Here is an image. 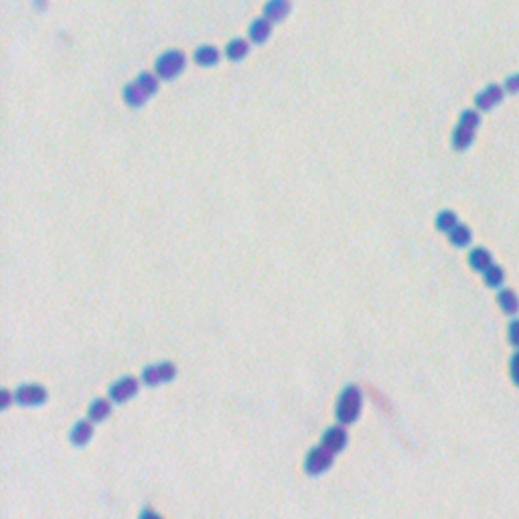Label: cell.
Wrapping results in <instances>:
<instances>
[{"label": "cell", "instance_id": "cell-1", "mask_svg": "<svg viewBox=\"0 0 519 519\" xmlns=\"http://www.w3.org/2000/svg\"><path fill=\"white\" fill-rule=\"evenodd\" d=\"M479 126H481L479 110H464V112H460L458 124L455 126V132H453V147H455V151H466L473 144Z\"/></svg>", "mask_w": 519, "mask_h": 519}, {"label": "cell", "instance_id": "cell-2", "mask_svg": "<svg viewBox=\"0 0 519 519\" xmlns=\"http://www.w3.org/2000/svg\"><path fill=\"white\" fill-rule=\"evenodd\" d=\"M185 65H187V57H185L183 51L171 49V51H164L162 55L156 57L154 73H156L162 82H171V79H175L177 75L183 73Z\"/></svg>", "mask_w": 519, "mask_h": 519}, {"label": "cell", "instance_id": "cell-3", "mask_svg": "<svg viewBox=\"0 0 519 519\" xmlns=\"http://www.w3.org/2000/svg\"><path fill=\"white\" fill-rule=\"evenodd\" d=\"M359 410H361V392H359L357 386H349V388L343 392L341 399H339L337 418H339V422H343V424H351V422L357 418Z\"/></svg>", "mask_w": 519, "mask_h": 519}, {"label": "cell", "instance_id": "cell-4", "mask_svg": "<svg viewBox=\"0 0 519 519\" xmlns=\"http://www.w3.org/2000/svg\"><path fill=\"white\" fill-rule=\"evenodd\" d=\"M333 458H335V451L329 449L327 444H321L317 449H312L306 457V473L308 475H321L323 471H327L331 464H333Z\"/></svg>", "mask_w": 519, "mask_h": 519}, {"label": "cell", "instance_id": "cell-5", "mask_svg": "<svg viewBox=\"0 0 519 519\" xmlns=\"http://www.w3.org/2000/svg\"><path fill=\"white\" fill-rule=\"evenodd\" d=\"M505 88L499 84H489L487 88H483L481 92L475 95V108L479 112H489L495 106H499L505 97Z\"/></svg>", "mask_w": 519, "mask_h": 519}, {"label": "cell", "instance_id": "cell-6", "mask_svg": "<svg viewBox=\"0 0 519 519\" xmlns=\"http://www.w3.org/2000/svg\"><path fill=\"white\" fill-rule=\"evenodd\" d=\"M272 21H268L264 15L262 17H256L252 23H249V27H247V39H249V43H254V45H264L268 39H270V35H272Z\"/></svg>", "mask_w": 519, "mask_h": 519}, {"label": "cell", "instance_id": "cell-7", "mask_svg": "<svg viewBox=\"0 0 519 519\" xmlns=\"http://www.w3.org/2000/svg\"><path fill=\"white\" fill-rule=\"evenodd\" d=\"M175 373H177V369L173 364H158V366L147 367L142 373V379L149 386H158V384L171 381L175 377Z\"/></svg>", "mask_w": 519, "mask_h": 519}, {"label": "cell", "instance_id": "cell-8", "mask_svg": "<svg viewBox=\"0 0 519 519\" xmlns=\"http://www.w3.org/2000/svg\"><path fill=\"white\" fill-rule=\"evenodd\" d=\"M47 399V392L43 386H37V384H27V386H21L15 394V402L23 404V406H39Z\"/></svg>", "mask_w": 519, "mask_h": 519}, {"label": "cell", "instance_id": "cell-9", "mask_svg": "<svg viewBox=\"0 0 519 519\" xmlns=\"http://www.w3.org/2000/svg\"><path fill=\"white\" fill-rule=\"evenodd\" d=\"M290 10H292V2L290 0H268L264 4V12L262 15L268 21H272L274 25H278V23L286 21V17L290 15Z\"/></svg>", "mask_w": 519, "mask_h": 519}, {"label": "cell", "instance_id": "cell-10", "mask_svg": "<svg viewBox=\"0 0 519 519\" xmlns=\"http://www.w3.org/2000/svg\"><path fill=\"white\" fill-rule=\"evenodd\" d=\"M138 392V381L134 377H124L120 381H116L110 390V397L116 402V404H122L126 399H130L132 396H136Z\"/></svg>", "mask_w": 519, "mask_h": 519}, {"label": "cell", "instance_id": "cell-11", "mask_svg": "<svg viewBox=\"0 0 519 519\" xmlns=\"http://www.w3.org/2000/svg\"><path fill=\"white\" fill-rule=\"evenodd\" d=\"M497 305H499V308H501L505 314L516 317L519 312V296L516 294V290H511V288H501V290L497 292Z\"/></svg>", "mask_w": 519, "mask_h": 519}, {"label": "cell", "instance_id": "cell-12", "mask_svg": "<svg viewBox=\"0 0 519 519\" xmlns=\"http://www.w3.org/2000/svg\"><path fill=\"white\" fill-rule=\"evenodd\" d=\"M193 59L199 67H214L221 59V53H219V49H215L214 45H201L195 49Z\"/></svg>", "mask_w": 519, "mask_h": 519}, {"label": "cell", "instance_id": "cell-13", "mask_svg": "<svg viewBox=\"0 0 519 519\" xmlns=\"http://www.w3.org/2000/svg\"><path fill=\"white\" fill-rule=\"evenodd\" d=\"M247 53H249V39L236 37L225 45V57L229 62H242Z\"/></svg>", "mask_w": 519, "mask_h": 519}, {"label": "cell", "instance_id": "cell-14", "mask_svg": "<svg viewBox=\"0 0 519 519\" xmlns=\"http://www.w3.org/2000/svg\"><path fill=\"white\" fill-rule=\"evenodd\" d=\"M124 102L130 106V108H142L147 102H149V93L144 92L136 82H132V84H128L126 88H124Z\"/></svg>", "mask_w": 519, "mask_h": 519}, {"label": "cell", "instance_id": "cell-15", "mask_svg": "<svg viewBox=\"0 0 519 519\" xmlns=\"http://www.w3.org/2000/svg\"><path fill=\"white\" fill-rule=\"evenodd\" d=\"M469 264H471L473 270L485 272L489 266L493 264V256H491V252L485 249V247H475V249H471V254H469Z\"/></svg>", "mask_w": 519, "mask_h": 519}, {"label": "cell", "instance_id": "cell-16", "mask_svg": "<svg viewBox=\"0 0 519 519\" xmlns=\"http://www.w3.org/2000/svg\"><path fill=\"white\" fill-rule=\"evenodd\" d=\"M323 444H327L329 449H333V451H341V449H345V444H347V434H345V430L343 428H329L327 432H325V436H323Z\"/></svg>", "mask_w": 519, "mask_h": 519}, {"label": "cell", "instance_id": "cell-17", "mask_svg": "<svg viewBox=\"0 0 519 519\" xmlns=\"http://www.w3.org/2000/svg\"><path fill=\"white\" fill-rule=\"evenodd\" d=\"M449 240H451V244L455 245V247H466V245L471 244V240H473V234H471V229L466 225L457 223L449 232Z\"/></svg>", "mask_w": 519, "mask_h": 519}, {"label": "cell", "instance_id": "cell-18", "mask_svg": "<svg viewBox=\"0 0 519 519\" xmlns=\"http://www.w3.org/2000/svg\"><path fill=\"white\" fill-rule=\"evenodd\" d=\"M93 434V428L90 422H77L73 430H71V442L75 444V446H84V444H88L90 442V438H92Z\"/></svg>", "mask_w": 519, "mask_h": 519}, {"label": "cell", "instance_id": "cell-19", "mask_svg": "<svg viewBox=\"0 0 519 519\" xmlns=\"http://www.w3.org/2000/svg\"><path fill=\"white\" fill-rule=\"evenodd\" d=\"M144 92L149 93V97L154 95V93L158 92V82H160V77L156 75V73H151V71H142L136 79H134Z\"/></svg>", "mask_w": 519, "mask_h": 519}, {"label": "cell", "instance_id": "cell-20", "mask_svg": "<svg viewBox=\"0 0 519 519\" xmlns=\"http://www.w3.org/2000/svg\"><path fill=\"white\" fill-rule=\"evenodd\" d=\"M483 280H485V284H487L489 288H499L505 282V270L501 266L491 264L487 270L483 272Z\"/></svg>", "mask_w": 519, "mask_h": 519}, {"label": "cell", "instance_id": "cell-21", "mask_svg": "<svg viewBox=\"0 0 519 519\" xmlns=\"http://www.w3.org/2000/svg\"><path fill=\"white\" fill-rule=\"evenodd\" d=\"M110 410H112V406H110L108 399H95L92 404V408H90V418H92L93 422H102V420L108 418Z\"/></svg>", "mask_w": 519, "mask_h": 519}, {"label": "cell", "instance_id": "cell-22", "mask_svg": "<svg viewBox=\"0 0 519 519\" xmlns=\"http://www.w3.org/2000/svg\"><path fill=\"white\" fill-rule=\"evenodd\" d=\"M458 223V217L455 211H451V209H446V211H440L438 217H436V227L440 229V232H444V234H449L455 225Z\"/></svg>", "mask_w": 519, "mask_h": 519}, {"label": "cell", "instance_id": "cell-23", "mask_svg": "<svg viewBox=\"0 0 519 519\" xmlns=\"http://www.w3.org/2000/svg\"><path fill=\"white\" fill-rule=\"evenodd\" d=\"M507 341L509 345L518 347L519 349V319H511L507 325Z\"/></svg>", "mask_w": 519, "mask_h": 519}, {"label": "cell", "instance_id": "cell-24", "mask_svg": "<svg viewBox=\"0 0 519 519\" xmlns=\"http://www.w3.org/2000/svg\"><path fill=\"white\" fill-rule=\"evenodd\" d=\"M509 375H511L513 384L519 388V349L511 355V359H509Z\"/></svg>", "mask_w": 519, "mask_h": 519}, {"label": "cell", "instance_id": "cell-25", "mask_svg": "<svg viewBox=\"0 0 519 519\" xmlns=\"http://www.w3.org/2000/svg\"><path fill=\"white\" fill-rule=\"evenodd\" d=\"M503 88H505V92L511 93V95L519 93V71L518 73H513V75H509V77L505 79Z\"/></svg>", "mask_w": 519, "mask_h": 519}, {"label": "cell", "instance_id": "cell-26", "mask_svg": "<svg viewBox=\"0 0 519 519\" xmlns=\"http://www.w3.org/2000/svg\"><path fill=\"white\" fill-rule=\"evenodd\" d=\"M35 4H39V6L43 8V6H45V0H35Z\"/></svg>", "mask_w": 519, "mask_h": 519}]
</instances>
